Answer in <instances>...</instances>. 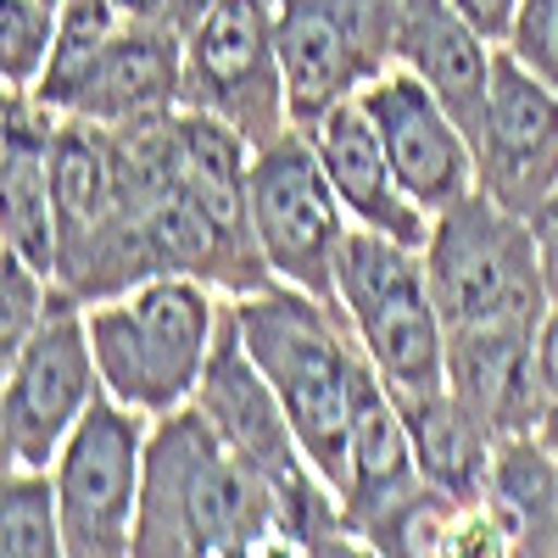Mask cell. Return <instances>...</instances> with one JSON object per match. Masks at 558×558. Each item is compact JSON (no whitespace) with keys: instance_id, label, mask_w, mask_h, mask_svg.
<instances>
[{"instance_id":"cell-1","label":"cell","mask_w":558,"mask_h":558,"mask_svg":"<svg viewBox=\"0 0 558 558\" xmlns=\"http://www.w3.org/2000/svg\"><path fill=\"white\" fill-rule=\"evenodd\" d=\"M268 547H286L279 502L252 463L223 447L213 418L196 402L151 418L134 553L207 558V553H268Z\"/></svg>"},{"instance_id":"cell-2","label":"cell","mask_w":558,"mask_h":558,"mask_svg":"<svg viewBox=\"0 0 558 558\" xmlns=\"http://www.w3.org/2000/svg\"><path fill=\"white\" fill-rule=\"evenodd\" d=\"M241 324V341L274 397L286 402V418L307 452V463L341 497L347 463H352V397H357V368L363 347L352 336L347 313L313 302L307 291L274 279L252 296H229Z\"/></svg>"},{"instance_id":"cell-3","label":"cell","mask_w":558,"mask_h":558,"mask_svg":"<svg viewBox=\"0 0 558 558\" xmlns=\"http://www.w3.org/2000/svg\"><path fill=\"white\" fill-rule=\"evenodd\" d=\"M84 324H89V347H96L107 397H118L123 408L146 418H162L184 402H196L223 307L207 279L157 274L123 296L89 302Z\"/></svg>"},{"instance_id":"cell-4","label":"cell","mask_w":558,"mask_h":558,"mask_svg":"<svg viewBox=\"0 0 558 558\" xmlns=\"http://www.w3.org/2000/svg\"><path fill=\"white\" fill-rule=\"evenodd\" d=\"M430 296L452 330H497V324H536L547 313V274L536 223L514 207L492 202L481 184L430 218L418 246Z\"/></svg>"},{"instance_id":"cell-5","label":"cell","mask_w":558,"mask_h":558,"mask_svg":"<svg viewBox=\"0 0 558 558\" xmlns=\"http://www.w3.org/2000/svg\"><path fill=\"white\" fill-rule=\"evenodd\" d=\"M341 307L357 347L380 368L397 408H418L447 391V324L430 296L425 257L408 241H391L380 229H347L341 246Z\"/></svg>"},{"instance_id":"cell-6","label":"cell","mask_w":558,"mask_h":558,"mask_svg":"<svg viewBox=\"0 0 558 558\" xmlns=\"http://www.w3.org/2000/svg\"><path fill=\"white\" fill-rule=\"evenodd\" d=\"M252 229L257 246L274 268V279L307 291L324 307H341V246H347V207L336 196L330 173H324V157L313 146V129L291 123L279 140L252 151Z\"/></svg>"},{"instance_id":"cell-7","label":"cell","mask_w":558,"mask_h":558,"mask_svg":"<svg viewBox=\"0 0 558 558\" xmlns=\"http://www.w3.org/2000/svg\"><path fill=\"white\" fill-rule=\"evenodd\" d=\"M291 123L313 129L324 112L363 96L397 68L402 0H274Z\"/></svg>"},{"instance_id":"cell-8","label":"cell","mask_w":558,"mask_h":558,"mask_svg":"<svg viewBox=\"0 0 558 558\" xmlns=\"http://www.w3.org/2000/svg\"><path fill=\"white\" fill-rule=\"evenodd\" d=\"M184 107L223 118L252 140V151L291 129L274 0H213L202 12L184 34Z\"/></svg>"},{"instance_id":"cell-9","label":"cell","mask_w":558,"mask_h":558,"mask_svg":"<svg viewBox=\"0 0 558 558\" xmlns=\"http://www.w3.org/2000/svg\"><path fill=\"white\" fill-rule=\"evenodd\" d=\"M151 418L123 408L118 397H96L89 413L62 441L51 475L62 497L68 558H123L134 553L140 525V481H146Z\"/></svg>"},{"instance_id":"cell-10","label":"cell","mask_w":558,"mask_h":558,"mask_svg":"<svg viewBox=\"0 0 558 558\" xmlns=\"http://www.w3.org/2000/svg\"><path fill=\"white\" fill-rule=\"evenodd\" d=\"M107 386L101 363L89 347L84 302L62 296L51 318L7 357V391H0V441H7V463H28V470H51L73 425L89 413Z\"/></svg>"},{"instance_id":"cell-11","label":"cell","mask_w":558,"mask_h":558,"mask_svg":"<svg viewBox=\"0 0 558 558\" xmlns=\"http://www.w3.org/2000/svg\"><path fill=\"white\" fill-rule=\"evenodd\" d=\"M475 184L525 218L558 191V89L514 51H497L492 68L486 118L475 129Z\"/></svg>"},{"instance_id":"cell-12","label":"cell","mask_w":558,"mask_h":558,"mask_svg":"<svg viewBox=\"0 0 558 558\" xmlns=\"http://www.w3.org/2000/svg\"><path fill=\"white\" fill-rule=\"evenodd\" d=\"M357 101L368 107V118H375L402 191L430 218L441 207H452L458 196L475 191V140L436 101V89L418 73H408L397 62L391 73H380L375 84H368Z\"/></svg>"},{"instance_id":"cell-13","label":"cell","mask_w":558,"mask_h":558,"mask_svg":"<svg viewBox=\"0 0 558 558\" xmlns=\"http://www.w3.org/2000/svg\"><path fill=\"white\" fill-rule=\"evenodd\" d=\"M184 107V34L173 23H140L123 17L112 45L89 62V73L62 96L57 118H89V123H140Z\"/></svg>"},{"instance_id":"cell-14","label":"cell","mask_w":558,"mask_h":558,"mask_svg":"<svg viewBox=\"0 0 558 558\" xmlns=\"http://www.w3.org/2000/svg\"><path fill=\"white\" fill-rule=\"evenodd\" d=\"M313 146H318L324 173H330V184H336V196H341L352 223L380 229V235L408 241V246H425L430 213L402 191V179H397V168L386 157V140H380L375 118H368V107L357 96L313 123Z\"/></svg>"},{"instance_id":"cell-15","label":"cell","mask_w":558,"mask_h":558,"mask_svg":"<svg viewBox=\"0 0 558 558\" xmlns=\"http://www.w3.org/2000/svg\"><path fill=\"white\" fill-rule=\"evenodd\" d=\"M531 341H536V324H497V330H452L447 336V391L497 441L536 430V418L547 413Z\"/></svg>"},{"instance_id":"cell-16","label":"cell","mask_w":558,"mask_h":558,"mask_svg":"<svg viewBox=\"0 0 558 558\" xmlns=\"http://www.w3.org/2000/svg\"><path fill=\"white\" fill-rule=\"evenodd\" d=\"M497 51L502 45H492L470 17L452 7V0H402L397 62L436 89V101L470 129V140H475V129L486 118Z\"/></svg>"},{"instance_id":"cell-17","label":"cell","mask_w":558,"mask_h":558,"mask_svg":"<svg viewBox=\"0 0 558 558\" xmlns=\"http://www.w3.org/2000/svg\"><path fill=\"white\" fill-rule=\"evenodd\" d=\"M51 134L57 112L34 89H7V252L28 257L57 279L62 257V223H57V191H51Z\"/></svg>"},{"instance_id":"cell-18","label":"cell","mask_w":558,"mask_h":558,"mask_svg":"<svg viewBox=\"0 0 558 558\" xmlns=\"http://www.w3.org/2000/svg\"><path fill=\"white\" fill-rule=\"evenodd\" d=\"M0 553L7 558H62V497L51 470H28L7 463V486H0Z\"/></svg>"},{"instance_id":"cell-19","label":"cell","mask_w":558,"mask_h":558,"mask_svg":"<svg viewBox=\"0 0 558 558\" xmlns=\"http://www.w3.org/2000/svg\"><path fill=\"white\" fill-rule=\"evenodd\" d=\"M62 12L45 0H0V78L7 89H34L51 68Z\"/></svg>"},{"instance_id":"cell-20","label":"cell","mask_w":558,"mask_h":558,"mask_svg":"<svg viewBox=\"0 0 558 558\" xmlns=\"http://www.w3.org/2000/svg\"><path fill=\"white\" fill-rule=\"evenodd\" d=\"M62 296L68 291L45 268H34L28 257L7 252V263H0V363H7L45 318H51V307Z\"/></svg>"},{"instance_id":"cell-21","label":"cell","mask_w":558,"mask_h":558,"mask_svg":"<svg viewBox=\"0 0 558 558\" xmlns=\"http://www.w3.org/2000/svg\"><path fill=\"white\" fill-rule=\"evenodd\" d=\"M502 51H514L542 84L558 89V0H520L514 34Z\"/></svg>"},{"instance_id":"cell-22","label":"cell","mask_w":558,"mask_h":558,"mask_svg":"<svg viewBox=\"0 0 558 558\" xmlns=\"http://www.w3.org/2000/svg\"><path fill=\"white\" fill-rule=\"evenodd\" d=\"M531 357H536V386H542L547 408H558V302H547V313L536 318Z\"/></svg>"},{"instance_id":"cell-23","label":"cell","mask_w":558,"mask_h":558,"mask_svg":"<svg viewBox=\"0 0 558 558\" xmlns=\"http://www.w3.org/2000/svg\"><path fill=\"white\" fill-rule=\"evenodd\" d=\"M452 7L470 17L492 45H508V34H514V17H520V0H452Z\"/></svg>"},{"instance_id":"cell-24","label":"cell","mask_w":558,"mask_h":558,"mask_svg":"<svg viewBox=\"0 0 558 558\" xmlns=\"http://www.w3.org/2000/svg\"><path fill=\"white\" fill-rule=\"evenodd\" d=\"M536 223V246H542V274H547V296L558 302V191L531 213Z\"/></svg>"},{"instance_id":"cell-25","label":"cell","mask_w":558,"mask_h":558,"mask_svg":"<svg viewBox=\"0 0 558 558\" xmlns=\"http://www.w3.org/2000/svg\"><path fill=\"white\" fill-rule=\"evenodd\" d=\"M547 447V441H542ZM553 452V447H547ZM531 553H558V452H553V492H547V514H542V531H536V547Z\"/></svg>"},{"instance_id":"cell-26","label":"cell","mask_w":558,"mask_h":558,"mask_svg":"<svg viewBox=\"0 0 558 558\" xmlns=\"http://www.w3.org/2000/svg\"><path fill=\"white\" fill-rule=\"evenodd\" d=\"M118 12L123 17H140V23H173L179 28V7H173V0H118Z\"/></svg>"},{"instance_id":"cell-27","label":"cell","mask_w":558,"mask_h":558,"mask_svg":"<svg viewBox=\"0 0 558 558\" xmlns=\"http://www.w3.org/2000/svg\"><path fill=\"white\" fill-rule=\"evenodd\" d=\"M173 7H179V28H184V34H191V28L202 23V12L213 7V0H173Z\"/></svg>"},{"instance_id":"cell-28","label":"cell","mask_w":558,"mask_h":558,"mask_svg":"<svg viewBox=\"0 0 558 558\" xmlns=\"http://www.w3.org/2000/svg\"><path fill=\"white\" fill-rule=\"evenodd\" d=\"M45 7H57V12H62V7H68V0H45Z\"/></svg>"}]
</instances>
